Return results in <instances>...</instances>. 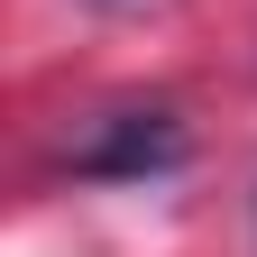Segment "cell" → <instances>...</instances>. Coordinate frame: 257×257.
<instances>
[{"instance_id": "1", "label": "cell", "mask_w": 257, "mask_h": 257, "mask_svg": "<svg viewBox=\"0 0 257 257\" xmlns=\"http://www.w3.org/2000/svg\"><path fill=\"white\" fill-rule=\"evenodd\" d=\"M184 166V119L175 110H101L74 138V175H92V184H147V175H175Z\"/></svg>"}]
</instances>
